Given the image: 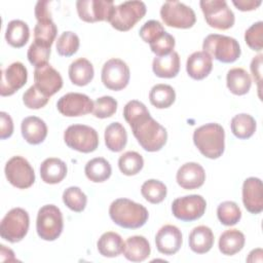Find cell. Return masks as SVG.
I'll use <instances>...</instances> for the list:
<instances>
[{
    "instance_id": "obj_1",
    "label": "cell",
    "mask_w": 263,
    "mask_h": 263,
    "mask_svg": "<svg viewBox=\"0 0 263 263\" xmlns=\"http://www.w3.org/2000/svg\"><path fill=\"white\" fill-rule=\"evenodd\" d=\"M109 216L118 226L125 229H137L146 224L149 218L147 209L128 198H117L110 204Z\"/></svg>"
},
{
    "instance_id": "obj_2",
    "label": "cell",
    "mask_w": 263,
    "mask_h": 263,
    "mask_svg": "<svg viewBox=\"0 0 263 263\" xmlns=\"http://www.w3.org/2000/svg\"><path fill=\"white\" fill-rule=\"evenodd\" d=\"M193 143L204 157L217 159L225 150V130L219 123H205L194 130Z\"/></svg>"
},
{
    "instance_id": "obj_3",
    "label": "cell",
    "mask_w": 263,
    "mask_h": 263,
    "mask_svg": "<svg viewBox=\"0 0 263 263\" xmlns=\"http://www.w3.org/2000/svg\"><path fill=\"white\" fill-rule=\"evenodd\" d=\"M140 146L148 152L159 151L166 143L167 132L151 115H147L130 125Z\"/></svg>"
},
{
    "instance_id": "obj_4",
    "label": "cell",
    "mask_w": 263,
    "mask_h": 263,
    "mask_svg": "<svg viewBox=\"0 0 263 263\" xmlns=\"http://www.w3.org/2000/svg\"><path fill=\"white\" fill-rule=\"evenodd\" d=\"M202 49L209 53L212 59L214 58L225 64L235 62L241 53L239 43L236 39L220 34L208 35L203 40Z\"/></svg>"
},
{
    "instance_id": "obj_5",
    "label": "cell",
    "mask_w": 263,
    "mask_h": 263,
    "mask_svg": "<svg viewBox=\"0 0 263 263\" xmlns=\"http://www.w3.org/2000/svg\"><path fill=\"white\" fill-rule=\"evenodd\" d=\"M63 228V214L57 205L45 204L39 209L36 219V230L41 239L46 241L55 240L62 234Z\"/></svg>"
},
{
    "instance_id": "obj_6",
    "label": "cell",
    "mask_w": 263,
    "mask_h": 263,
    "mask_svg": "<svg viewBox=\"0 0 263 263\" xmlns=\"http://www.w3.org/2000/svg\"><path fill=\"white\" fill-rule=\"evenodd\" d=\"M30 217L22 208L11 209L2 219L0 224V235L6 241L15 243L21 241L28 233Z\"/></svg>"
},
{
    "instance_id": "obj_7",
    "label": "cell",
    "mask_w": 263,
    "mask_h": 263,
    "mask_svg": "<svg viewBox=\"0 0 263 263\" xmlns=\"http://www.w3.org/2000/svg\"><path fill=\"white\" fill-rule=\"evenodd\" d=\"M147 7L143 1H125L115 6L109 21L112 28L125 32L130 30L146 14Z\"/></svg>"
},
{
    "instance_id": "obj_8",
    "label": "cell",
    "mask_w": 263,
    "mask_h": 263,
    "mask_svg": "<svg viewBox=\"0 0 263 263\" xmlns=\"http://www.w3.org/2000/svg\"><path fill=\"white\" fill-rule=\"evenodd\" d=\"M66 145L81 153H90L99 146V135L95 128L85 124H72L64 132Z\"/></svg>"
},
{
    "instance_id": "obj_9",
    "label": "cell",
    "mask_w": 263,
    "mask_h": 263,
    "mask_svg": "<svg viewBox=\"0 0 263 263\" xmlns=\"http://www.w3.org/2000/svg\"><path fill=\"white\" fill-rule=\"evenodd\" d=\"M199 5L210 27L218 30H228L233 27L235 16L225 0H201Z\"/></svg>"
},
{
    "instance_id": "obj_10",
    "label": "cell",
    "mask_w": 263,
    "mask_h": 263,
    "mask_svg": "<svg viewBox=\"0 0 263 263\" xmlns=\"http://www.w3.org/2000/svg\"><path fill=\"white\" fill-rule=\"evenodd\" d=\"M160 17L164 25L177 29H189L196 22L194 10L179 1L164 2L160 8Z\"/></svg>"
},
{
    "instance_id": "obj_11",
    "label": "cell",
    "mask_w": 263,
    "mask_h": 263,
    "mask_svg": "<svg viewBox=\"0 0 263 263\" xmlns=\"http://www.w3.org/2000/svg\"><path fill=\"white\" fill-rule=\"evenodd\" d=\"M7 181L18 189L30 188L35 182V173L30 162L22 156H12L5 164Z\"/></svg>"
},
{
    "instance_id": "obj_12",
    "label": "cell",
    "mask_w": 263,
    "mask_h": 263,
    "mask_svg": "<svg viewBox=\"0 0 263 263\" xmlns=\"http://www.w3.org/2000/svg\"><path fill=\"white\" fill-rule=\"evenodd\" d=\"M130 72L127 64L120 59L108 60L102 68L101 79L105 87L118 91L125 88L129 82Z\"/></svg>"
},
{
    "instance_id": "obj_13",
    "label": "cell",
    "mask_w": 263,
    "mask_h": 263,
    "mask_svg": "<svg viewBox=\"0 0 263 263\" xmlns=\"http://www.w3.org/2000/svg\"><path fill=\"white\" fill-rule=\"evenodd\" d=\"M206 209L205 199L198 194L176 198L172 203L173 215L181 221L192 222L201 218Z\"/></svg>"
},
{
    "instance_id": "obj_14",
    "label": "cell",
    "mask_w": 263,
    "mask_h": 263,
    "mask_svg": "<svg viewBox=\"0 0 263 263\" xmlns=\"http://www.w3.org/2000/svg\"><path fill=\"white\" fill-rule=\"evenodd\" d=\"M115 5L107 0H78L76 9L80 20L86 23L109 22Z\"/></svg>"
},
{
    "instance_id": "obj_15",
    "label": "cell",
    "mask_w": 263,
    "mask_h": 263,
    "mask_svg": "<svg viewBox=\"0 0 263 263\" xmlns=\"http://www.w3.org/2000/svg\"><path fill=\"white\" fill-rule=\"evenodd\" d=\"M57 109L66 117H78L91 113L93 102L84 93L68 92L59 99Z\"/></svg>"
},
{
    "instance_id": "obj_16",
    "label": "cell",
    "mask_w": 263,
    "mask_h": 263,
    "mask_svg": "<svg viewBox=\"0 0 263 263\" xmlns=\"http://www.w3.org/2000/svg\"><path fill=\"white\" fill-rule=\"evenodd\" d=\"M28 80V71L25 65L21 62H13L1 74L0 95L2 97H9L21 89Z\"/></svg>"
},
{
    "instance_id": "obj_17",
    "label": "cell",
    "mask_w": 263,
    "mask_h": 263,
    "mask_svg": "<svg viewBox=\"0 0 263 263\" xmlns=\"http://www.w3.org/2000/svg\"><path fill=\"white\" fill-rule=\"evenodd\" d=\"M34 82V85L48 98L55 95L63 87L61 74L48 63L35 68Z\"/></svg>"
},
{
    "instance_id": "obj_18",
    "label": "cell",
    "mask_w": 263,
    "mask_h": 263,
    "mask_svg": "<svg viewBox=\"0 0 263 263\" xmlns=\"http://www.w3.org/2000/svg\"><path fill=\"white\" fill-rule=\"evenodd\" d=\"M183 237L181 230L175 225L162 226L155 235V245L159 253L172 256L176 254L182 247Z\"/></svg>"
},
{
    "instance_id": "obj_19",
    "label": "cell",
    "mask_w": 263,
    "mask_h": 263,
    "mask_svg": "<svg viewBox=\"0 0 263 263\" xmlns=\"http://www.w3.org/2000/svg\"><path fill=\"white\" fill-rule=\"evenodd\" d=\"M242 202L246 210L254 215L263 211V185L256 177H250L242 184Z\"/></svg>"
},
{
    "instance_id": "obj_20",
    "label": "cell",
    "mask_w": 263,
    "mask_h": 263,
    "mask_svg": "<svg viewBox=\"0 0 263 263\" xmlns=\"http://www.w3.org/2000/svg\"><path fill=\"white\" fill-rule=\"evenodd\" d=\"M177 183L186 190L201 187L205 181V172L197 162H186L182 164L176 175Z\"/></svg>"
},
{
    "instance_id": "obj_21",
    "label": "cell",
    "mask_w": 263,
    "mask_h": 263,
    "mask_svg": "<svg viewBox=\"0 0 263 263\" xmlns=\"http://www.w3.org/2000/svg\"><path fill=\"white\" fill-rule=\"evenodd\" d=\"M213 69L212 57L203 50L191 53L186 62L187 74L194 80H202Z\"/></svg>"
},
{
    "instance_id": "obj_22",
    "label": "cell",
    "mask_w": 263,
    "mask_h": 263,
    "mask_svg": "<svg viewBox=\"0 0 263 263\" xmlns=\"http://www.w3.org/2000/svg\"><path fill=\"white\" fill-rule=\"evenodd\" d=\"M21 132L26 142L31 145H38L47 136V125L37 116H28L21 123Z\"/></svg>"
},
{
    "instance_id": "obj_23",
    "label": "cell",
    "mask_w": 263,
    "mask_h": 263,
    "mask_svg": "<svg viewBox=\"0 0 263 263\" xmlns=\"http://www.w3.org/2000/svg\"><path fill=\"white\" fill-rule=\"evenodd\" d=\"M214 233L212 229L205 225L194 227L189 233V248L195 254H205L214 246Z\"/></svg>"
},
{
    "instance_id": "obj_24",
    "label": "cell",
    "mask_w": 263,
    "mask_h": 263,
    "mask_svg": "<svg viewBox=\"0 0 263 263\" xmlns=\"http://www.w3.org/2000/svg\"><path fill=\"white\" fill-rule=\"evenodd\" d=\"M67 171L65 161L57 157H49L44 159L40 165V177L46 184H58L66 178Z\"/></svg>"
},
{
    "instance_id": "obj_25",
    "label": "cell",
    "mask_w": 263,
    "mask_h": 263,
    "mask_svg": "<svg viewBox=\"0 0 263 263\" xmlns=\"http://www.w3.org/2000/svg\"><path fill=\"white\" fill-rule=\"evenodd\" d=\"M151 253L149 241L142 235H133L124 241V257L132 262L145 261Z\"/></svg>"
},
{
    "instance_id": "obj_26",
    "label": "cell",
    "mask_w": 263,
    "mask_h": 263,
    "mask_svg": "<svg viewBox=\"0 0 263 263\" xmlns=\"http://www.w3.org/2000/svg\"><path fill=\"white\" fill-rule=\"evenodd\" d=\"M153 73L160 78H174L180 71V57L177 51L163 57H155L152 62Z\"/></svg>"
},
{
    "instance_id": "obj_27",
    "label": "cell",
    "mask_w": 263,
    "mask_h": 263,
    "mask_svg": "<svg viewBox=\"0 0 263 263\" xmlns=\"http://www.w3.org/2000/svg\"><path fill=\"white\" fill-rule=\"evenodd\" d=\"M68 74L73 84L77 86H85L93 79L95 70L92 64L88 60L79 58L70 64Z\"/></svg>"
},
{
    "instance_id": "obj_28",
    "label": "cell",
    "mask_w": 263,
    "mask_h": 263,
    "mask_svg": "<svg viewBox=\"0 0 263 263\" xmlns=\"http://www.w3.org/2000/svg\"><path fill=\"white\" fill-rule=\"evenodd\" d=\"M97 248L103 257L114 258L123 253L124 241L118 233L107 231L100 236L97 242Z\"/></svg>"
},
{
    "instance_id": "obj_29",
    "label": "cell",
    "mask_w": 263,
    "mask_h": 263,
    "mask_svg": "<svg viewBox=\"0 0 263 263\" xmlns=\"http://www.w3.org/2000/svg\"><path fill=\"white\" fill-rule=\"evenodd\" d=\"M226 85L231 93L243 96L249 92L252 86V79L245 69L232 68L227 72Z\"/></svg>"
},
{
    "instance_id": "obj_30",
    "label": "cell",
    "mask_w": 263,
    "mask_h": 263,
    "mask_svg": "<svg viewBox=\"0 0 263 263\" xmlns=\"http://www.w3.org/2000/svg\"><path fill=\"white\" fill-rule=\"evenodd\" d=\"M245 234L238 229L225 230L219 238V250L223 255L233 256L245 247Z\"/></svg>"
},
{
    "instance_id": "obj_31",
    "label": "cell",
    "mask_w": 263,
    "mask_h": 263,
    "mask_svg": "<svg viewBox=\"0 0 263 263\" xmlns=\"http://www.w3.org/2000/svg\"><path fill=\"white\" fill-rule=\"evenodd\" d=\"M30 29L24 21L12 20L7 24L5 31L6 42L15 48H21L29 41Z\"/></svg>"
},
{
    "instance_id": "obj_32",
    "label": "cell",
    "mask_w": 263,
    "mask_h": 263,
    "mask_svg": "<svg viewBox=\"0 0 263 263\" xmlns=\"http://www.w3.org/2000/svg\"><path fill=\"white\" fill-rule=\"evenodd\" d=\"M105 144L112 152H120L126 146L127 133L120 122H112L105 129Z\"/></svg>"
},
{
    "instance_id": "obj_33",
    "label": "cell",
    "mask_w": 263,
    "mask_h": 263,
    "mask_svg": "<svg viewBox=\"0 0 263 263\" xmlns=\"http://www.w3.org/2000/svg\"><path fill=\"white\" fill-rule=\"evenodd\" d=\"M84 173L89 181L93 183H102L111 177L112 167L107 159L96 157L86 162Z\"/></svg>"
},
{
    "instance_id": "obj_34",
    "label": "cell",
    "mask_w": 263,
    "mask_h": 263,
    "mask_svg": "<svg viewBox=\"0 0 263 263\" xmlns=\"http://www.w3.org/2000/svg\"><path fill=\"white\" fill-rule=\"evenodd\" d=\"M176 100L175 89L164 83L155 84L149 92V101L152 106L157 109H165L171 107Z\"/></svg>"
},
{
    "instance_id": "obj_35",
    "label": "cell",
    "mask_w": 263,
    "mask_h": 263,
    "mask_svg": "<svg viewBox=\"0 0 263 263\" xmlns=\"http://www.w3.org/2000/svg\"><path fill=\"white\" fill-rule=\"evenodd\" d=\"M230 127L232 134L240 140H246L251 138L257 128L256 120L254 117L247 113H240L232 117L230 122Z\"/></svg>"
},
{
    "instance_id": "obj_36",
    "label": "cell",
    "mask_w": 263,
    "mask_h": 263,
    "mask_svg": "<svg viewBox=\"0 0 263 263\" xmlns=\"http://www.w3.org/2000/svg\"><path fill=\"white\" fill-rule=\"evenodd\" d=\"M166 186L159 180L150 179L145 181L141 186L142 196L150 203L157 204L164 200L166 197Z\"/></svg>"
},
{
    "instance_id": "obj_37",
    "label": "cell",
    "mask_w": 263,
    "mask_h": 263,
    "mask_svg": "<svg viewBox=\"0 0 263 263\" xmlns=\"http://www.w3.org/2000/svg\"><path fill=\"white\" fill-rule=\"evenodd\" d=\"M144 166L143 156L136 151H126L118 159V167L125 176L139 174Z\"/></svg>"
},
{
    "instance_id": "obj_38",
    "label": "cell",
    "mask_w": 263,
    "mask_h": 263,
    "mask_svg": "<svg viewBox=\"0 0 263 263\" xmlns=\"http://www.w3.org/2000/svg\"><path fill=\"white\" fill-rule=\"evenodd\" d=\"M217 217L221 224L225 226H233L240 221L241 211L236 202L226 200L218 205Z\"/></svg>"
},
{
    "instance_id": "obj_39",
    "label": "cell",
    "mask_w": 263,
    "mask_h": 263,
    "mask_svg": "<svg viewBox=\"0 0 263 263\" xmlns=\"http://www.w3.org/2000/svg\"><path fill=\"white\" fill-rule=\"evenodd\" d=\"M58 34V28L51 18L37 21V24L34 27V40L52 45Z\"/></svg>"
},
{
    "instance_id": "obj_40",
    "label": "cell",
    "mask_w": 263,
    "mask_h": 263,
    "mask_svg": "<svg viewBox=\"0 0 263 263\" xmlns=\"http://www.w3.org/2000/svg\"><path fill=\"white\" fill-rule=\"evenodd\" d=\"M63 201L71 211L80 213L86 206L87 196L79 187L71 186L63 192Z\"/></svg>"
},
{
    "instance_id": "obj_41",
    "label": "cell",
    "mask_w": 263,
    "mask_h": 263,
    "mask_svg": "<svg viewBox=\"0 0 263 263\" xmlns=\"http://www.w3.org/2000/svg\"><path fill=\"white\" fill-rule=\"evenodd\" d=\"M80 40L76 33L72 31L63 32L58 38L55 47L57 51L62 57H71L79 49Z\"/></svg>"
},
{
    "instance_id": "obj_42",
    "label": "cell",
    "mask_w": 263,
    "mask_h": 263,
    "mask_svg": "<svg viewBox=\"0 0 263 263\" xmlns=\"http://www.w3.org/2000/svg\"><path fill=\"white\" fill-rule=\"evenodd\" d=\"M50 49L51 46L34 40L29 46L27 52L30 64L35 66V68L47 64L50 57Z\"/></svg>"
},
{
    "instance_id": "obj_43",
    "label": "cell",
    "mask_w": 263,
    "mask_h": 263,
    "mask_svg": "<svg viewBox=\"0 0 263 263\" xmlns=\"http://www.w3.org/2000/svg\"><path fill=\"white\" fill-rule=\"evenodd\" d=\"M117 101L111 96H104L98 98L93 102L92 114L97 118L105 119L113 116L117 111Z\"/></svg>"
},
{
    "instance_id": "obj_44",
    "label": "cell",
    "mask_w": 263,
    "mask_h": 263,
    "mask_svg": "<svg viewBox=\"0 0 263 263\" xmlns=\"http://www.w3.org/2000/svg\"><path fill=\"white\" fill-rule=\"evenodd\" d=\"M149 114L150 113L147 107L142 102L137 100H132L127 102L123 108V117L125 121L129 124V126L139 119Z\"/></svg>"
},
{
    "instance_id": "obj_45",
    "label": "cell",
    "mask_w": 263,
    "mask_h": 263,
    "mask_svg": "<svg viewBox=\"0 0 263 263\" xmlns=\"http://www.w3.org/2000/svg\"><path fill=\"white\" fill-rule=\"evenodd\" d=\"M245 41L247 45L255 50L261 51L263 48V22L254 23L245 32Z\"/></svg>"
},
{
    "instance_id": "obj_46",
    "label": "cell",
    "mask_w": 263,
    "mask_h": 263,
    "mask_svg": "<svg viewBox=\"0 0 263 263\" xmlns=\"http://www.w3.org/2000/svg\"><path fill=\"white\" fill-rule=\"evenodd\" d=\"M149 45L151 51L155 53L156 57H163L174 51L176 41L174 36L165 31L162 35H160L156 40L151 42Z\"/></svg>"
},
{
    "instance_id": "obj_47",
    "label": "cell",
    "mask_w": 263,
    "mask_h": 263,
    "mask_svg": "<svg viewBox=\"0 0 263 263\" xmlns=\"http://www.w3.org/2000/svg\"><path fill=\"white\" fill-rule=\"evenodd\" d=\"M49 98L41 92L35 85L30 86L23 95V103L29 109L37 110L48 103Z\"/></svg>"
},
{
    "instance_id": "obj_48",
    "label": "cell",
    "mask_w": 263,
    "mask_h": 263,
    "mask_svg": "<svg viewBox=\"0 0 263 263\" xmlns=\"http://www.w3.org/2000/svg\"><path fill=\"white\" fill-rule=\"evenodd\" d=\"M165 32L161 23L155 20L147 21L140 29L139 35L146 43H151Z\"/></svg>"
},
{
    "instance_id": "obj_49",
    "label": "cell",
    "mask_w": 263,
    "mask_h": 263,
    "mask_svg": "<svg viewBox=\"0 0 263 263\" xmlns=\"http://www.w3.org/2000/svg\"><path fill=\"white\" fill-rule=\"evenodd\" d=\"M262 58L263 55L259 53L258 55L254 57L252 62H251V72L253 75V78L255 82L258 85V91H259V97H261V82H262Z\"/></svg>"
},
{
    "instance_id": "obj_50",
    "label": "cell",
    "mask_w": 263,
    "mask_h": 263,
    "mask_svg": "<svg viewBox=\"0 0 263 263\" xmlns=\"http://www.w3.org/2000/svg\"><path fill=\"white\" fill-rule=\"evenodd\" d=\"M0 138L1 140H5L10 138L13 134V121L10 115L6 112H0Z\"/></svg>"
},
{
    "instance_id": "obj_51",
    "label": "cell",
    "mask_w": 263,
    "mask_h": 263,
    "mask_svg": "<svg viewBox=\"0 0 263 263\" xmlns=\"http://www.w3.org/2000/svg\"><path fill=\"white\" fill-rule=\"evenodd\" d=\"M233 5L241 11H251L257 9L262 1L261 0H232Z\"/></svg>"
},
{
    "instance_id": "obj_52",
    "label": "cell",
    "mask_w": 263,
    "mask_h": 263,
    "mask_svg": "<svg viewBox=\"0 0 263 263\" xmlns=\"http://www.w3.org/2000/svg\"><path fill=\"white\" fill-rule=\"evenodd\" d=\"M49 1H38L35 5V17L37 21L51 18V14L49 12Z\"/></svg>"
},
{
    "instance_id": "obj_53",
    "label": "cell",
    "mask_w": 263,
    "mask_h": 263,
    "mask_svg": "<svg viewBox=\"0 0 263 263\" xmlns=\"http://www.w3.org/2000/svg\"><path fill=\"white\" fill-rule=\"evenodd\" d=\"M0 259H1V261H8V262L17 261V259L14 256L13 251L9 248H6L4 245L0 246Z\"/></svg>"
},
{
    "instance_id": "obj_54",
    "label": "cell",
    "mask_w": 263,
    "mask_h": 263,
    "mask_svg": "<svg viewBox=\"0 0 263 263\" xmlns=\"http://www.w3.org/2000/svg\"><path fill=\"white\" fill-rule=\"evenodd\" d=\"M262 255H263L262 249L260 248L254 249L250 252L247 258V262H262Z\"/></svg>"
}]
</instances>
